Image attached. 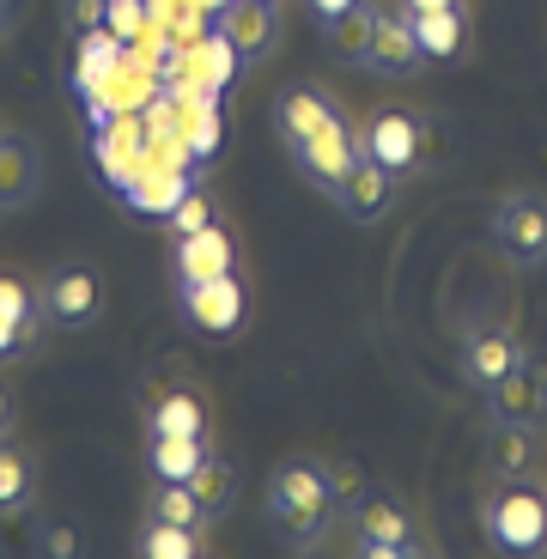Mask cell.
I'll use <instances>...</instances> for the list:
<instances>
[{
    "mask_svg": "<svg viewBox=\"0 0 547 559\" xmlns=\"http://www.w3.org/2000/svg\"><path fill=\"white\" fill-rule=\"evenodd\" d=\"M13 31V0H0V37Z\"/></svg>",
    "mask_w": 547,
    "mask_h": 559,
    "instance_id": "d6a6232c",
    "label": "cell"
},
{
    "mask_svg": "<svg viewBox=\"0 0 547 559\" xmlns=\"http://www.w3.org/2000/svg\"><path fill=\"white\" fill-rule=\"evenodd\" d=\"M146 523H182V530H213V511L195 499L189 480H153L146 492Z\"/></svg>",
    "mask_w": 547,
    "mask_h": 559,
    "instance_id": "d6986e66",
    "label": "cell"
},
{
    "mask_svg": "<svg viewBox=\"0 0 547 559\" xmlns=\"http://www.w3.org/2000/svg\"><path fill=\"white\" fill-rule=\"evenodd\" d=\"M207 462V438L195 432H153L146 438V468L153 480H189Z\"/></svg>",
    "mask_w": 547,
    "mask_h": 559,
    "instance_id": "ac0fdd59",
    "label": "cell"
},
{
    "mask_svg": "<svg viewBox=\"0 0 547 559\" xmlns=\"http://www.w3.org/2000/svg\"><path fill=\"white\" fill-rule=\"evenodd\" d=\"M43 322L49 329H92L104 317V280L92 262H61L43 274Z\"/></svg>",
    "mask_w": 547,
    "mask_h": 559,
    "instance_id": "277c9868",
    "label": "cell"
},
{
    "mask_svg": "<svg viewBox=\"0 0 547 559\" xmlns=\"http://www.w3.org/2000/svg\"><path fill=\"white\" fill-rule=\"evenodd\" d=\"M530 432H535V426H499V419H492L487 462L499 468V475H511V480H518L523 468H530Z\"/></svg>",
    "mask_w": 547,
    "mask_h": 559,
    "instance_id": "cb8c5ba5",
    "label": "cell"
},
{
    "mask_svg": "<svg viewBox=\"0 0 547 559\" xmlns=\"http://www.w3.org/2000/svg\"><path fill=\"white\" fill-rule=\"evenodd\" d=\"M432 7H456V0H402V13H432Z\"/></svg>",
    "mask_w": 547,
    "mask_h": 559,
    "instance_id": "1f68e13d",
    "label": "cell"
},
{
    "mask_svg": "<svg viewBox=\"0 0 547 559\" xmlns=\"http://www.w3.org/2000/svg\"><path fill=\"white\" fill-rule=\"evenodd\" d=\"M43 547H49V554H80V535H73V530H49V542H43Z\"/></svg>",
    "mask_w": 547,
    "mask_h": 559,
    "instance_id": "f546056e",
    "label": "cell"
},
{
    "mask_svg": "<svg viewBox=\"0 0 547 559\" xmlns=\"http://www.w3.org/2000/svg\"><path fill=\"white\" fill-rule=\"evenodd\" d=\"M274 128H281L298 177H305L317 195L335 201L341 189H347L359 153H365V140H359V128L347 122V110H341L329 92H317V85H286L281 98H274Z\"/></svg>",
    "mask_w": 547,
    "mask_h": 559,
    "instance_id": "6da1fadb",
    "label": "cell"
},
{
    "mask_svg": "<svg viewBox=\"0 0 547 559\" xmlns=\"http://www.w3.org/2000/svg\"><path fill=\"white\" fill-rule=\"evenodd\" d=\"M43 195V146L31 134H0V213H19Z\"/></svg>",
    "mask_w": 547,
    "mask_h": 559,
    "instance_id": "8fae6325",
    "label": "cell"
},
{
    "mask_svg": "<svg viewBox=\"0 0 547 559\" xmlns=\"http://www.w3.org/2000/svg\"><path fill=\"white\" fill-rule=\"evenodd\" d=\"M323 468H329V487H335L341 511H347V504H353V499H359V492H365V475H359V468H353V462H323Z\"/></svg>",
    "mask_w": 547,
    "mask_h": 559,
    "instance_id": "4316f807",
    "label": "cell"
},
{
    "mask_svg": "<svg viewBox=\"0 0 547 559\" xmlns=\"http://www.w3.org/2000/svg\"><path fill=\"white\" fill-rule=\"evenodd\" d=\"M492 238H499V250H506L511 262H523V267L547 262V201L542 195L499 201V213H492Z\"/></svg>",
    "mask_w": 547,
    "mask_h": 559,
    "instance_id": "52a82bcc",
    "label": "cell"
},
{
    "mask_svg": "<svg viewBox=\"0 0 547 559\" xmlns=\"http://www.w3.org/2000/svg\"><path fill=\"white\" fill-rule=\"evenodd\" d=\"M225 37H238L243 56H267L274 49V7L267 0H238L225 13Z\"/></svg>",
    "mask_w": 547,
    "mask_h": 559,
    "instance_id": "44dd1931",
    "label": "cell"
},
{
    "mask_svg": "<svg viewBox=\"0 0 547 559\" xmlns=\"http://www.w3.org/2000/svg\"><path fill=\"white\" fill-rule=\"evenodd\" d=\"M213 219V207H207V195H195V189H182V195H177V207H170V231H177V238H182V231H195V225H207Z\"/></svg>",
    "mask_w": 547,
    "mask_h": 559,
    "instance_id": "484cf974",
    "label": "cell"
},
{
    "mask_svg": "<svg viewBox=\"0 0 547 559\" xmlns=\"http://www.w3.org/2000/svg\"><path fill=\"white\" fill-rule=\"evenodd\" d=\"M371 31H378V7H371V0H353L347 13H335V19L323 25V37H329V49H335L341 61H359V68H365Z\"/></svg>",
    "mask_w": 547,
    "mask_h": 559,
    "instance_id": "ffe728a7",
    "label": "cell"
},
{
    "mask_svg": "<svg viewBox=\"0 0 547 559\" xmlns=\"http://www.w3.org/2000/svg\"><path fill=\"white\" fill-rule=\"evenodd\" d=\"M480 530L499 554H518V559L547 554V492L530 487V480L492 487L487 504H480Z\"/></svg>",
    "mask_w": 547,
    "mask_h": 559,
    "instance_id": "3957f363",
    "label": "cell"
},
{
    "mask_svg": "<svg viewBox=\"0 0 547 559\" xmlns=\"http://www.w3.org/2000/svg\"><path fill=\"white\" fill-rule=\"evenodd\" d=\"M359 140H365V153L378 158V165H390L395 177H407V170L420 165V116H407V110H378Z\"/></svg>",
    "mask_w": 547,
    "mask_h": 559,
    "instance_id": "4fadbf2b",
    "label": "cell"
},
{
    "mask_svg": "<svg viewBox=\"0 0 547 559\" xmlns=\"http://www.w3.org/2000/svg\"><path fill=\"white\" fill-rule=\"evenodd\" d=\"M0 317H13L19 329L43 335V293H37V286H25L19 274H0Z\"/></svg>",
    "mask_w": 547,
    "mask_h": 559,
    "instance_id": "d4e9b609",
    "label": "cell"
},
{
    "mask_svg": "<svg viewBox=\"0 0 547 559\" xmlns=\"http://www.w3.org/2000/svg\"><path fill=\"white\" fill-rule=\"evenodd\" d=\"M365 68L383 73V80H407V73H420L426 56L414 31H407V13H378V31H371V49H365Z\"/></svg>",
    "mask_w": 547,
    "mask_h": 559,
    "instance_id": "5bb4252c",
    "label": "cell"
},
{
    "mask_svg": "<svg viewBox=\"0 0 547 559\" xmlns=\"http://www.w3.org/2000/svg\"><path fill=\"white\" fill-rule=\"evenodd\" d=\"M177 305H182V317H189V329H195L201 341H231L243 329L250 298H243L238 274H213V280H189V286H177Z\"/></svg>",
    "mask_w": 547,
    "mask_h": 559,
    "instance_id": "8992f818",
    "label": "cell"
},
{
    "mask_svg": "<svg viewBox=\"0 0 547 559\" xmlns=\"http://www.w3.org/2000/svg\"><path fill=\"white\" fill-rule=\"evenodd\" d=\"M189 487H195V499L207 504L213 523H219L225 511H231V499H238V468H231L225 456H213V450H207V462H201L195 475H189Z\"/></svg>",
    "mask_w": 547,
    "mask_h": 559,
    "instance_id": "7402d4cb",
    "label": "cell"
},
{
    "mask_svg": "<svg viewBox=\"0 0 547 559\" xmlns=\"http://www.w3.org/2000/svg\"><path fill=\"white\" fill-rule=\"evenodd\" d=\"M170 267H177V286H189V280H213V274H238V243H231V231H225L219 219H207V225H195V231H182L177 238Z\"/></svg>",
    "mask_w": 547,
    "mask_h": 559,
    "instance_id": "9c48e42d",
    "label": "cell"
},
{
    "mask_svg": "<svg viewBox=\"0 0 547 559\" xmlns=\"http://www.w3.org/2000/svg\"><path fill=\"white\" fill-rule=\"evenodd\" d=\"M141 554H146V559H201V554H207V530H182V523H146Z\"/></svg>",
    "mask_w": 547,
    "mask_h": 559,
    "instance_id": "603a6c76",
    "label": "cell"
},
{
    "mask_svg": "<svg viewBox=\"0 0 547 559\" xmlns=\"http://www.w3.org/2000/svg\"><path fill=\"white\" fill-rule=\"evenodd\" d=\"M31 347H37V335H31V329H19L13 317H0V365H7V359H25Z\"/></svg>",
    "mask_w": 547,
    "mask_h": 559,
    "instance_id": "83f0119b",
    "label": "cell"
},
{
    "mask_svg": "<svg viewBox=\"0 0 547 559\" xmlns=\"http://www.w3.org/2000/svg\"><path fill=\"white\" fill-rule=\"evenodd\" d=\"M267 518H274V530L298 547L323 542L329 523L341 518V499H335V487H329L323 462H305V456L281 462L274 480H267Z\"/></svg>",
    "mask_w": 547,
    "mask_h": 559,
    "instance_id": "7a4b0ae2",
    "label": "cell"
},
{
    "mask_svg": "<svg viewBox=\"0 0 547 559\" xmlns=\"http://www.w3.org/2000/svg\"><path fill=\"white\" fill-rule=\"evenodd\" d=\"M305 7H310V19H317V25H329L335 13H347L353 0H305Z\"/></svg>",
    "mask_w": 547,
    "mask_h": 559,
    "instance_id": "f1b7e54d",
    "label": "cell"
},
{
    "mask_svg": "<svg viewBox=\"0 0 547 559\" xmlns=\"http://www.w3.org/2000/svg\"><path fill=\"white\" fill-rule=\"evenodd\" d=\"M146 432H195L207 438V402L189 383H165L146 395Z\"/></svg>",
    "mask_w": 547,
    "mask_h": 559,
    "instance_id": "e0dca14e",
    "label": "cell"
},
{
    "mask_svg": "<svg viewBox=\"0 0 547 559\" xmlns=\"http://www.w3.org/2000/svg\"><path fill=\"white\" fill-rule=\"evenodd\" d=\"M353 530H359V547L371 559H407V554H426L420 530H414V518H407L402 504L390 499V492H359V499L347 504Z\"/></svg>",
    "mask_w": 547,
    "mask_h": 559,
    "instance_id": "5b68a950",
    "label": "cell"
},
{
    "mask_svg": "<svg viewBox=\"0 0 547 559\" xmlns=\"http://www.w3.org/2000/svg\"><path fill=\"white\" fill-rule=\"evenodd\" d=\"M267 7H274V0H267Z\"/></svg>",
    "mask_w": 547,
    "mask_h": 559,
    "instance_id": "836d02e7",
    "label": "cell"
},
{
    "mask_svg": "<svg viewBox=\"0 0 547 559\" xmlns=\"http://www.w3.org/2000/svg\"><path fill=\"white\" fill-rule=\"evenodd\" d=\"M395 189H402V177H395L390 165H378L371 153H359V165H353L347 189L335 195V207L347 213V219H359V225H378L383 213L395 207Z\"/></svg>",
    "mask_w": 547,
    "mask_h": 559,
    "instance_id": "7c38bea8",
    "label": "cell"
},
{
    "mask_svg": "<svg viewBox=\"0 0 547 559\" xmlns=\"http://www.w3.org/2000/svg\"><path fill=\"white\" fill-rule=\"evenodd\" d=\"M407 31L420 43L426 61H456L468 49V7H432V13H407Z\"/></svg>",
    "mask_w": 547,
    "mask_h": 559,
    "instance_id": "2e32d148",
    "label": "cell"
},
{
    "mask_svg": "<svg viewBox=\"0 0 547 559\" xmlns=\"http://www.w3.org/2000/svg\"><path fill=\"white\" fill-rule=\"evenodd\" d=\"M7 426H13V390L0 383V432H7Z\"/></svg>",
    "mask_w": 547,
    "mask_h": 559,
    "instance_id": "4dcf8cb0",
    "label": "cell"
},
{
    "mask_svg": "<svg viewBox=\"0 0 547 559\" xmlns=\"http://www.w3.org/2000/svg\"><path fill=\"white\" fill-rule=\"evenodd\" d=\"M487 407L499 426H542L547 419V371L535 359H523L511 378H499L487 390Z\"/></svg>",
    "mask_w": 547,
    "mask_h": 559,
    "instance_id": "30bf717a",
    "label": "cell"
},
{
    "mask_svg": "<svg viewBox=\"0 0 547 559\" xmlns=\"http://www.w3.org/2000/svg\"><path fill=\"white\" fill-rule=\"evenodd\" d=\"M523 359H530V347H523L511 329H499V322H480V329L463 335V378L475 383L480 395H487L499 378H511Z\"/></svg>",
    "mask_w": 547,
    "mask_h": 559,
    "instance_id": "ba28073f",
    "label": "cell"
},
{
    "mask_svg": "<svg viewBox=\"0 0 547 559\" xmlns=\"http://www.w3.org/2000/svg\"><path fill=\"white\" fill-rule=\"evenodd\" d=\"M37 487H43L37 450L0 432V518H25L31 504H37Z\"/></svg>",
    "mask_w": 547,
    "mask_h": 559,
    "instance_id": "9a60e30c",
    "label": "cell"
}]
</instances>
